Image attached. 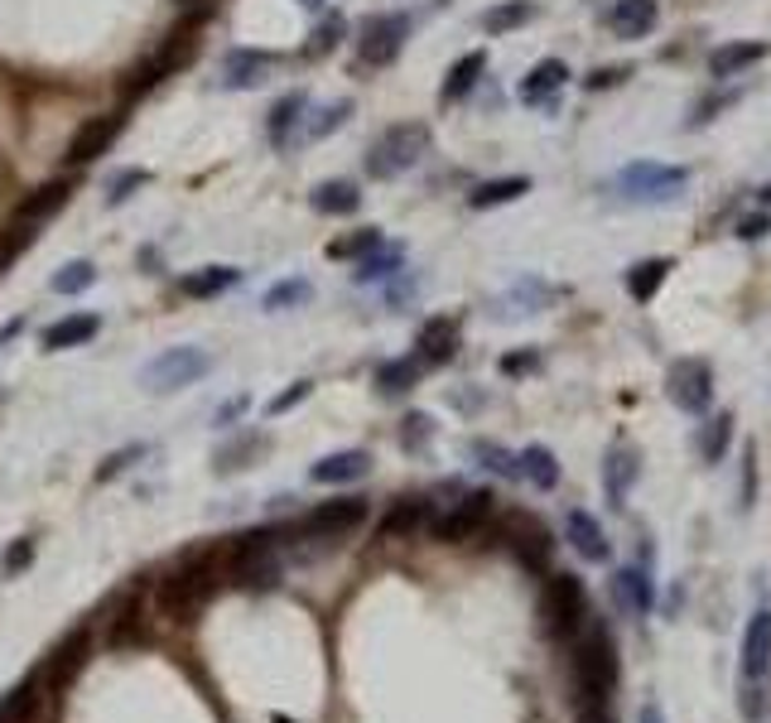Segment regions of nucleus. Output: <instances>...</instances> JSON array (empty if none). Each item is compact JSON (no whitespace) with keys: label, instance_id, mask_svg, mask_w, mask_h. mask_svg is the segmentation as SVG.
<instances>
[{"label":"nucleus","instance_id":"nucleus-1","mask_svg":"<svg viewBox=\"0 0 771 723\" xmlns=\"http://www.w3.org/2000/svg\"><path fill=\"white\" fill-rule=\"evenodd\" d=\"M569 675H574V695L584 709H608L612 689H618V641L612 627L588 618L584 627L569 637Z\"/></svg>","mask_w":771,"mask_h":723},{"label":"nucleus","instance_id":"nucleus-2","mask_svg":"<svg viewBox=\"0 0 771 723\" xmlns=\"http://www.w3.org/2000/svg\"><path fill=\"white\" fill-rule=\"evenodd\" d=\"M737 709L747 723H762L771 709V613L757 608L743 632V661H737Z\"/></svg>","mask_w":771,"mask_h":723},{"label":"nucleus","instance_id":"nucleus-3","mask_svg":"<svg viewBox=\"0 0 771 723\" xmlns=\"http://www.w3.org/2000/svg\"><path fill=\"white\" fill-rule=\"evenodd\" d=\"M689 184V170L685 164H656V160H636L627 170L612 174V198L618 203H642V208H656V203H670V198H680V188Z\"/></svg>","mask_w":771,"mask_h":723},{"label":"nucleus","instance_id":"nucleus-4","mask_svg":"<svg viewBox=\"0 0 771 723\" xmlns=\"http://www.w3.org/2000/svg\"><path fill=\"white\" fill-rule=\"evenodd\" d=\"M430 150V126L424 121H400L376 136V145L366 150V174L372 179H396V174L415 170L420 154Z\"/></svg>","mask_w":771,"mask_h":723},{"label":"nucleus","instance_id":"nucleus-5","mask_svg":"<svg viewBox=\"0 0 771 723\" xmlns=\"http://www.w3.org/2000/svg\"><path fill=\"white\" fill-rule=\"evenodd\" d=\"M208 372H212V358H208L203 348H164L160 358L145 362L140 382H145V391L170 396V391H184V386H194L198 376H208Z\"/></svg>","mask_w":771,"mask_h":723},{"label":"nucleus","instance_id":"nucleus-6","mask_svg":"<svg viewBox=\"0 0 771 723\" xmlns=\"http://www.w3.org/2000/svg\"><path fill=\"white\" fill-rule=\"evenodd\" d=\"M212 578H217V574H212V560H194V564H184V570H174L160 584V613L174 618V622L198 613V608L208 603V594H212Z\"/></svg>","mask_w":771,"mask_h":723},{"label":"nucleus","instance_id":"nucleus-7","mask_svg":"<svg viewBox=\"0 0 771 723\" xmlns=\"http://www.w3.org/2000/svg\"><path fill=\"white\" fill-rule=\"evenodd\" d=\"M666 396L685 415H704L713 406V366L704 358H680L666 376Z\"/></svg>","mask_w":771,"mask_h":723},{"label":"nucleus","instance_id":"nucleus-8","mask_svg":"<svg viewBox=\"0 0 771 723\" xmlns=\"http://www.w3.org/2000/svg\"><path fill=\"white\" fill-rule=\"evenodd\" d=\"M545 618H550L555 632L574 637V632L594 618V613H588L584 578H579V574H550V584H545Z\"/></svg>","mask_w":771,"mask_h":723},{"label":"nucleus","instance_id":"nucleus-9","mask_svg":"<svg viewBox=\"0 0 771 723\" xmlns=\"http://www.w3.org/2000/svg\"><path fill=\"white\" fill-rule=\"evenodd\" d=\"M406 35H410L406 15H376L362 25L357 53H362V63H372V68H386V63H396V53L406 49Z\"/></svg>","mask_w":771,"mask_h":723},{"label":"nucleus","instance_id":"nucleus-10","mask_svg":"<svg viewBox=\"0 0 771 723\" xmlns=\"http://www.w3.org/2000/svg\"><path fill=\"white\" fill-rule=\"evenodd\" d=\"M121 136V111H107V116H87V126H77V136L63 150V164L77 170V164H92L97 154L111 150V140Z\"/></svg>","mask_w":771,"mask_h":723},{"label":"nucleus","instance_id":"nucleus-11","mask_svg":"<svg viewBox=\"0 0 771 723\" xmlns=\"http://www.w3.org/2000/svg\"><path fill=\"white\" fill-rule=\"evenodd\" d=\"M612 598L627 618H646L656 608V578H651V564H627V570L612 574Z\"/></svg>","mask_w":771,"mask_h":723},{"label":"nucleus","instance_id":"nucleus-12","mask_svg":"<svg viewBox=\"0 0 771 723\" xmlns=\"http://www.w3.org/2000/svg\"><path fill=\"white\" fill-rule=\"evenodd\" d=\"M636 477H642V459H636V449L618 444V449L602 459V493H608V507L612 511H627Z\"/></svg>","mask_w":771,"mask_h":723},{"label":"nucleus","instance_id":"nucleus-13","mask_svg":"<svg viewBox=\"0 0 771 723\" xmlns=\"http://www.w3.org/2000/svg\"><path fill=\"white\" fill-rule=\"evenodd\" d=\"M492 502H497L492 493H468L463 502L449 511V516L434 521V536H439V540H468V536H477V531H483V521L492 516Z\"/></svg>","mask_w":771,"mask_h":723},{"label":"nucleus","instance_id":"nucleus-14","mask_svg":"<svg viewBox=\"0 0 771 723\" xmlns=\"http://www.w3.org/2000/svg\"><path fill=\"white\" fill-rule=\"evenodd\" d=\"M366 521V502L362 497H338V502H323L304 516L309 536H343V531H357Z\"/></svg>","mask_w":771,"mask_h":723},{"label":"nucleus","instance_id":"nucleus-15","mask_svg":"<svg viewBox=\"0 0 771 723\" xmlns=\"http://www.w3.org/2000/svg\"><path fill=\"white\" fill-rule=\"evenodd\" d=\"M87 651H92V632L87 627H77V632H69V637L59 641V651L49 656V689H69L73 681H77V671L87 665Z\"/></svg>","mask_w":771,"mask_h":723},{"label":"nucleus","instance_id":"nucleus-16","mask_svg":"<svg viewBox=\"0 0 771 723\" xmlns=\"http://www.w3.org/2000/svg\"><path fill=\"white\" fill-rule=\"evenodd\" d=\"M275 68V53H261V49H232L222 59V87L237 92V87H261Z\"/></svg>","mask_w":771,"mask_h":723},{"label":"nucleus","instance_id":"nucleus-17","mask_svg":"<svg viewBox=\"0 0 771 723\" xmlns=\"http://www.w3.org/2000/svg\"><path fill=\"white\" fill-rule=\"evenodd\" d=\"M656 20H661V5H656V0H618V5L608 10V29L618 39H646L656 29Z\"/></svg>","mask_w":771,"mask_h":723},{"label":"nucleus","instance_id":"nucleus-18","mask_svg":"<svg viewBox=\"0 0 771 723\" xmlns=\"http://www.w3.org/2000/svg\"><path fill=\"white\" fill-rule=\"evenodd\" d=\"M564 540L574 545L588 564H602L612 554V540L602 536V526L588 516V511H569V516H564Z\"/></svg>","mask_w":771,"mask_h":723},{"label":"nucleus","instance_id":"nucleus-19","mask_svg":"<svg viewBox=\"0 0 771 723\" xmlns=\"http://www.w3.org/2000/svg\"><path fill=\"white\" fill-rule=\"evenodd\" d=\"M564 83H569V63L564 59H540L526 77H521V102H526V107H545Z\"/></svg>","mask_w":771,"mask_h":723},{"label":"nucleus","instance_id":"nucleus-20","mask_svg":"<svg viewBox=\"0 0 771 723\" xmlns=\"http://www.w3.org/2000/svg\"><path fill=\"white\" fill-rule=\"evenodd\" d=\"M366 469H372V453H366V449H343V453L319 459L314 469H309V477L323 483V487H338V483H357V477H366Z\"/></svg>","mask_w":771,"mask_h":723},{"label":"nucleus","instance_id":"nucleus-21","mask_svg":"<svg viewBox=\"0 0 771 723\" xmlns=\"http://www.w3.org/2000/svg\"><path fill=\"white\" fill-rule=\"evenodd\" d=\"M767 59V43L762 39H743V43H723V49H713V59H709V73L719 77H737V73H747L753 63H762Z\"/></svg>","mask_w":771,"mask_h":723},{"label":"nucleus","instance_id":"nucleus-22","mask_svg":"<svg viewBox=\"0 0 771 723\" xmlns=\"http://www.w3.org/2000/svg\"><path fill=\"white\" fill-rule=\"evenodd\" d=\"M97 328H102V319H97V314H69V319H59V324L43 328V348H49V352L83 348L87 338H97Z\"/></svg>","mask_w":771,"mask_h":723},{"label":"nucleus","instance_id":"nucleus-23","mask_svg":"<svg viewBox=\"0 0 771 723\" xmlns=\"http://www.w3.org/2000/svg\"><path fill=\"white\" fill-rule=\"evenodd\" d=\"M453 348H458V324H453V319H430V324L420 328V352H415V358L424 366H439V362L453 358Z\"/></svg>","mask_w":771,"mask_h":723},{"label":"nucleus","instance_id":"nucleus-24","mask_svg":"<svg viewBox=\"0 0 771 723\" xmlns=\"http://www.w3.org/2000/svg\"><path fill=\"white\" fill-rule=\"evenodd\" d=\"M309 203H314V213H323V217H348L362 208V194H357V184H348V179H328L309 194Z\"/></svg>","mask_w":771,"mask_h":723},{"label":"nucleus","instance_id":"nucleus-25","mask_svg":"<svg viewBox=\"0 0 771 723\" xmlns=\"http://www.w3.org/2000/svg\"><path fill=\"white\" fill-rule=\"evenodd\" d=\"M420 526H430V502H424V497H406V502H396L390 516L382 521V536L400 540V536H415Z\"/></svg>","mask_w":771,"mask_h":723},{"label":"nucleus","instance_id":"nucleus-26","mask_svg":"<svg viewBox=\"0 0 771 723\" xmlns=\"http://www.w3.org/2000/svg\"><path fill=\"white\" fill-rule=\"evenodd\" d=\"M237 281H241L237 265H208V271L184 275V281H178V289H184L188 299H212V295H222V289H232Z\"/></svg>","mask_w":771,"mask_h":723},{"label":"nucleus","instance_id":"nucleus-27","mask_svg":"<svg viewBox=\"0 0 771 723\" xmlns=\"http://www.w3.org/2000/svg\"><path fill=\"white\" fill-rule=\"evenodd\" d=\"M487 73V53L483 49H473V53H463V59L449 68V83H444V102H463L468 92L477 87V77Z\"/></svg>","mask_w":771,"mask_h":723},{"label":"nucleus","instance_id":"nucleus-28","mask_svg":"<svg viewBox=\"0 0 771 723\" xmlns=\"http://www.w3.org/2000/svg\"><path fill=\"white\" fill-rule=\"evenodd\" d=\"M670 275V261L666 255H651V261H636L627 271V295L636 299V304H646V299H656V289L666 285Z\"/></svg>","mask_w":771,"mask_h":723},{"label":"nucleus","instance_id":"nucleus-29","mask_svg":"<svg viewBox=\"0 0 771 723\" xmlns=\"http://www.w3.org/2000/svg\"><path fill=\"white\" fill-rule=\"evenodd\" d=\"M521 194H531V179H521V174H511V179H492V184H477L473 194H468V208H501V203H517Z\"/></svg>","mask_w":771,"mask_h":723},{"label":"nucleus","instance_id":"nucleus-30","mask_svg":"<svg viewBox=\"0 0 771 723\" xmlns=\"http://www.w3.org/2000/svg\"><path fill=\"white\" fill-rule=\"evenodd\" d=\"M521 459V477L535 483L540 493H550V487H560V463H555V453L545 449V444H531L526 453H517Z\"/></svg>","mask_w":771,"mask_h":723},{"label":"nucleus","instance_id":"nucleus-31","mask_svg":"<svg viewBox=\"0 0 771 723\" xmlns=\"http://www.w3.org/2000/svg\"><path fill=\"white\" fill-rule=\"evenodd\" d=\"M729 444H733V415H729V410H723V415H713V420H704V429H699V439H695V449H699L704 463H719L723 453H729Z\"/></svg>","mask_w":771,"mask_h":723},{"label":"nucleus","instance_id":"nucleus-32","mask_svg":"<svg viewBox=\"0 0 771 723\" xmlns=\"http://www.w3.org/2000/svg\"><path fill=\"white\" fill-rule=\"evenodd\" d=\"M304 111H309V97L304 92H289L281 97V102L271 107V140L275 145H289V136H295V126L304 121Z\"/></svg>","mask_w":771,"mask_h":723},{"label":"nucleus","instance_id":"nucleus-33","mask_svg":"<svg viewBox=\"0 0 771 723\" xmlns=\"http://www.w3.org/2000/svg\"><path fill=\"white\" fill-rule=\"evenodd\" d=\"M69 194H73V184L69 179H53V184H43V188H35V194L20 203V222H35V217H43V213H59L63 203H69Z\"/></svg>","mask_w":771,"mask_h":723},{"label":"nucleus","instance_id":"nucleus-34","mask_svg":"<svg viewBox=\"0 0 771 723\" xmlns=\"http://www.w3.org/2000/svg\"><path fill=\"white\" fill-rule=\"evenodd\" d=\"M526 20H535L531 0H501V5H492L483 15V29L487 35H511V29H521Z\"/></svg>","mask_w":771,"mask_h":723},{"label":"nucleus","instance_id":"nucleus-35","mask_svg":"<svg viewBox=\"0 0 771 723\" xmlns=\"http://www.w3.org/2000/svg\"><path fill=\"white\" fill-rule=\"evenodd\" d=\"M420 372H424V362H420V358H400V362H386L382 372H376V386H382L386 396H400V391H410V386L420 382Z\"/></svg>","mask_w":771,"mask_h":723},{"label":"nucleus","instance_id":"nucleus-36","mask_svg":"<svg viewBox=\"0 0 771 723\" xmlns=\"http://www.w3.org/2000/svg\"><path fill=\"white\" fill-rule=\"evenodd\" d=\"M92 281H97V265H92V261H69V265H63V271L49 281V289H53V295H83V289L92 285Z\"/></svg>","mask_w":771,"mask_h":723},{"label":"nucleus","instance_id":"nucleus-37","mask_svg":"<svg viewBox=\"0 0 771 723\" xmlns=\"http://www.w3.org/2000/svg\"><path fill=\"white\" fill-rule=\"evenodd\" d=\"M39 695H35V681L29 685H15L5 699H0V723H29V714H35Z\"/></svg>","mask_w":771,"mask_h":723},{"label":"nucleus","instance_id":"nucleus-38","mask_svg":"<svg viewBox=\"0 0 771 723\" xmlns=\"http://www.w3.org/2000/svg\"><path fill=\"white\" fill-rule=\"evenodd\" d=\"M473 459H483V469H492L497 477H521V459L517 453H507L501 444H473Z\"/></svg>","mask_w":771,"mask_h":723},{"label":"nucleus","instance_id":"nucleus-39","mask_svg":"<svg viewBox=\"0 0 771 723\" xmlns=\"http://www.w3.org/2000/svg\"><path fill=\"white\" fill-rule=\"evenodd\" d=\"M348 116H352V102H328L323 111H314V121H304V136H309V140L333 136V130H338Z\"/></svg>","mask_w":771,"mask_h":723},{"label":"nucleus","instance_id":"nucleus-40","mask_svg":"<svg viewBox=\"0 0 771 723\" xmlns=\"http://www.w3.org/2000/svg\"><path fill=\"white\" fill-rule=\"evenodd\" d=\"M400 271V247H390V251H382V255H366L362 265H357V281L362 285H372V281H386V275H396Z\"/></svg>","mask_w":771,"mask_h":723},{"label":"nucleus","instance_id":"nucleus-41","mask_svg":"<svg viewBox=\"0 0 771 723\" xmlns=\"http://www.w3.org/2000/svg\"><path fill=\"white\" fill-rule=\"evenodd\" d=\"M140 641H145V622H140V608L130 603L126 613L116 618V627H111V647L121 651V647H140Z\"/></svg>","mask_w":771,"mask_h":723},{"label":"nucleus","instance_id":"nucleus-42","mask_svg":"<svg viewBox=\"0 0 771 723\" xmlns=\"http://www.w3.org/2000/svg\"><path fill=\"white\" fill-rule=\"evenodd\" d=\"M309 295H314V289H309V281H285V285H275L271 295H265V309H271V314H281V309L309 304Z\"/></svg>","mask_w":771,"mask_h":723},{"label":"nucleus","instance_id":"nucleus-43","mask_svg":"<svg viewBox=\"0 0 771 723\" xmlns=\"http://www.w3.org/2000/svg\"><path fill=\"white\" fill-rule=\"evenodd\" d=\"M145 184H150V174H145V170H130V174H116V179H111V184H107V208H121V203H126V198H130V194H136V188H145Z\"/></svg>","mask_w":771,"mask_h":723},{"label":"nucleus","instance_id":"nucleus-44","mask_svg":"<svg viewBox=\"0 0 771 723\" xmlns=\"http://www.w3.org/2000/svg\"><path fill=\"white\" fill-rule=\"evenodd\" d=\"M382 247V232L376 227H362L357 237H348V241H333L328 247V255H366V251H376Z\"/></svg>","mask_w":771,"mask_h":723},{"label":"nucleus","instance_id":"nucleus-45","mask_svg":"<svg viewBox=\"0 0 771 723\" xmlns=\"http://www.w3.org/2000/svg\"><path fill=\"white\" fill-rule=\"evenodd\" d=\"M145 453H150V449H145V444H130V449H116V453H111V459L102 463V469H97V483H111V477H116V473H126L136 459H145Z\"/></svg>","mask_w":771,"mask_h":723},{"label":"nucleus","instance_id":"nucleus-46","mask_svg":"<svg viewBox=\"0 0 771 723\" xmlns=\"http://www.w3.org/2000/svg\"><path fill=\"white\" fill-rule=\"evenodd\" d=\"M338 39H343V15H328V20H323V25L314 29V43H309V53H328Z\"/></svg>","mask_w":771,"mask_h":723},{"label":"nucleus","instance_id":"nucleus-47","mask_svg":"<svg viewBox=\"0 0 771 723\" xmlns=\"http://www.w3.org/2000/svg\"><path fill=\"white\" fill-rule=\"evenodd\" d=\"M309 391H314V382H295L285 396H275L271 406H265V415H285V410H295V406H299V400H304Z\"/></svg>","mask_w":771,"mask_h":723},{"label":"nucleus","instance_id":"nucleus-48","mask_svg":"<svg viewBox=\"0 0 771 723\" xmlns=\"http://www.w3.org/2000/svg\"><path fill=\"white\" fill-rule=\"evenodd\" d=\"M767 232H771V217L767 213H753V217L737 222V237H743V241H762Z\"/></svg>","mask_w":771,"mask_h":723},{"label":"nucleus","instance_id":"nucleus-49","mask_svg":"<svg viewBox=\"0 0 771 723\" xmlns=\"http://www.w3.org/2000/svg\"><path fill=\"white\" fill-rule=\"evenodd\" d=\"M535 366H540V358H535V352H511V358H501V372H507V376L535 372Z\"/></svg>","mask_w":771,"mask_h":723},{"label":"nucleus","instance_id":"nucleus-50","mask_svg":"<svg viewBox=\"0 0 771 723\" xmlns=\"http://www.w3.org/2000/svg\"><path fill=\"white\" fill-rule=\"evenodd\" d=\"M29 560H35V540H20L15 550L5 554V574H20V570H25Z\"/></svg>","mask_w":771,"mask_h":723},{"label":"nucleus","instance_id":"nucleus-51","mask_svg":"<svg viewBox=\"0 0 771 723\" xmlns=\"http://www.w3.org/2000/svg\"><path fill=\"white\" fill-rule=\"evenodd\" d=\"M622 77H627V68H598L594 77H588V87H594V92H602V87H618Z\"/></svg>","mask_w":771,"mask_h":723},{"label":"nucleus","instance_id":"nucleus-52","mask_svg":"<svg viewBox=\"0 0 771 723\" xmlns=\"http://www.w3.org/2000/svg\"><path fill=\"white\" fill-rule=\"evenodd\" d=\"M246 406H251V400H246V396H237V400H227V406H222V410H217V425H232V420H237V415H246Z\"/></svg>","mask_w":771,"mask_h":723},{"label":"nucleus","instance_id":"nucleus-53","mask_svg":"<svg viewBox=\"0 0 771 723\" xmlns=\"http://www.w3.org/2000/svg\"><path fill=\"white\" fill-rule=\"evenodd\" d=\"M424 434H430V420H424V415H410V420H406V444H424Z\"/></svg>","mask_w":771,"mask_h":723},{"label":"nucleus","instance_id":"nucleus-54","mask_svg":"<svg viewBox=\"0 0 771 723\" xmlns=\"http://www.w3.org/2000/svg\"><path fill=\"white\" fill-rule=\"evenodd\" d=\"M636 723H666V709L656 705V699H646V705L636 709Z\"/></svg>","mask_w":771,"mask_h":723},{"label":"nucleus","instance_id":"nucleus-55","mask_svg":"<svg viewBox=\"0 0 771 723\" xmlns=\"http://www.w3.org/2000/svg\"><path fill=\"white\" fill-rule=\"evenodd\" d=\"M20 328H25V319H10V324H5V328H0V348H5V342H10V338H15V333H20Z\"/></svg>","mask_w":771,"mask_h":723},{"label":"nucleus","instance_id":"nucleus-56","mask_svg":"<svg viewBox=\"0 0 771 723\" xmlns=\"http://www.w3.org/2000/svg\"><path fill=\"white\" fill-rule=\"evenodd\" d=\"M579 723H612V719H608V709H584V719H579Z\"/></svg>","mask_w":771,"mask_h":723},{"label":"nucleus","instance_id":"nucleus-57","mask_svg":"<svg viewBox=\"0 0 771 723\" xmlns=\"http://www.w3.org/2000/svg\"><path fill=\"white\" fill-rule=\"evenodd\" d=\"M762 203H767V208H771V184H767V188H762Z\"/></svg>","mask_w":771,"mask_h":723},{"label":"nucleus","instance_id":"nucleus-58","mask_svg":"<svg viewBox=\"0 0 771 723\" xmlns=\"http://www.w3.org/2000/svg\"><path fill=\"white\" fill-rule=\"evenodd\" d=\"M299 5H319V0H299Z\"/></svg>","mask_w":771,"mask_h":723},{"label":"nucleus","instance_id":"nucleus-59","mask_svg":"<svg viewBox=\"0 0 771 723\" xmlns=\"http://www.w3.org/2000/svg\"><path fill=\"white\" fill-rule=\"evenodd\" d=\"M178 5H188V0H178Z\"/></svg>","mask_w":771,"mask_h":723}]
</instances>
